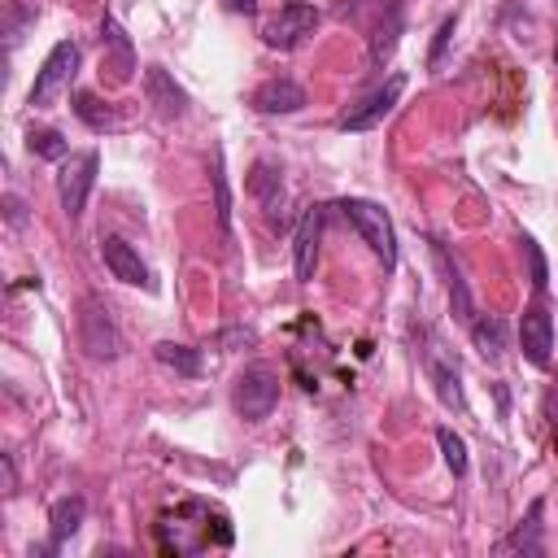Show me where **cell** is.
<instances>
[{
    "mask_svg": "<svg viewBox=\"0 0 558 558\" xmlns=\"http://www.w3.org/2000/svg\"><path fill=\"white\" fill-rule=\"evenodd\" d=\"M157 545L161 554H201L209 545H231V523L205 501H183L179 510H166L157 519Z\"/></svg>",
    "mask_w": 558,
    "mask_h": 558,
    "instance_id": "1",
    "label": "cell"
},
{
    "mask_svg": "<svg viewBox=\"0 0 558 558\" xmlns=\"http://www.w3.org/2000/svg\"><path fill=\"white\" fill-rule=\"evenodd\" d=\"M231 405L240 418L257 423L266 418L275 405H279V375L270 366H244L235 375V388H231Z\"/></svg>",
    "mask_w": 558,
    "mask_h": 558,
    "instance_id": "2",
    "label": "cell"
},
{
    "mask_svg": "<svg viewBox=\"0 0 558 558\" xmlns=\"http://www.w3.org/2000/svg\"><path fill=\"white\" fill-rule=\"evenodd\" d=\"M340 209H344V218L357 227V235L371 244V253H375L384 266H392V262H397V235H392V222H388L384 205L362 201V196H349V201H340Z\"/></svg>",
    "mask_w": 558,
    "mask_h": 558,
    "instance_id": "3",
    "label": "cell"
},
{
    "mask_svg": "<svg viewBox=\"0 0 558 558\" xmlns=\"http://www.w3.org/2000/svg\"><path fill=\"white\" fill-rule=\"evenodd\" d=\"M74 70H78V44H74V39H61V44L44 57V65H39V74H35V83H31V105H35V109H48V105L70 87Z\"/></svg>",
    "mask_w": 558,
    "mask_h": 558,
    "instance_id": "4",
    "label": "cell"
},
{
    "mask_svg": "<svg viewBox=\"0 0 558 558\" xmlns=\"http://www.w3.org/2000/svg\"><path fill=\"white\" fill-rule=\"evenodd\" d=\"M96 170H100V157L96 153H74L70 161H61V170H57V196H61V209H65L70 222L87 209Z\"/></svg>",
    "mask_w": 558,
    "mask_h": 558,
    "instance_id": "5",
    "label": "cell"
},
{
    "mask_svg": "<svg viewBox=\"0 0 558 558\" xmlns=\"http://www.w3.org/2000/svg\"><path fill=\"white\" fill-rule=\"evenodd\" d=\"M78 340H83V349H87L96 362H113V357L122 353L118 323L109 318V310H105L96 296H87V301L78 305Z\"/></svg>",
    "mask_w": 558,
    "mask_h": 558,
    "instance_id": "6",
    "label": "cell"
},
{
    "mask_svg": "<svg viewBox=\"0 0 558 558\" xmlns=\"http://www.w3.org/2000/svg\"><path fill=\"white\" fill-rule=\"evenodd\" d=\"M401 92H405V74H392L384 87L366 92L357 105H349V109L340 113V131H371V126H379V122L392 113V105L401 100Z\"/></svg>",
    "mask_w": 558,
    "mask_h": 558,
    "instance_id": "7",
    "label": "cell"
},
{
    "mask_svg": "<svg viewBox=\"0 0 558 558\" xmlns=\"http://www.w3.org/2000/svg\"><path fill=\"white\" fill-rule=\"evenodd\" d=\"M314 26H318V9L305 4V0H292V4H283V9L262 26V39H266L270 48H296L305 35H314Z\"/></svg>",
    "mask_w": 558,
    "mask_h": 558,
    "instance_id": "8",
    "label": "cell"
},
{
    "mask_svg": "<svg viewBox=\"0 0 558 558\" xmlns=\"http://www.w3.org/2000/svg\"><path fill=\"white\" fill-rule=\"evenodd\" d=\"M318 235H323V209L310 205L296 222V235H292V270L296 279H314V262H318Z\"/></svg>",
    "mask_w": 558,
    "mask_h": 558,
    "instance_id": "9",
    "label": "cell"
},
{
    "mask_svg": "<svg viewBox=\"0 0 558 558\" xmlns=\"http://www.w3.org/2000/svg\"><path fill=\"white\" fill-rule=\"evenodd\" d=\"M519 349H523V357L536 362V366L549 362V349H554V318H549L541 305L523 310V318H519Z\"/></svg>",
    "mask_w": 558,
    "mask_h": 558,
    "instance_id": "10",
    "label": "cell"
},
{
    "mask_svg": "<svg viewBox=\"0 0 558 558\" xmlns=\"http://www.w3.org/2000/svg\"><path fill=\"white\" fill-rule=\"evenodd\" d=\"M253 109L257 113H296V109H305V92L292 78H266L253 92Z\"/></svg>",
    "mask_w": 558,
    "mask_h": 558,
    "instance_id": "11",
    "label": "cell"
},
{
    "mask_svg": "<svg viewBox=\"0 0 558 558\" xmlns=\"http://www.w3.org/2000/svg\"><path fill=\"white\" fill-rule=\"evenodd\" d=\"M144 92H148V105H157L161 118H179V113L187 109L183 87H179L161 65H148V70H144Z\"/></svg>",
    "mask_w": 558,
    "mask_h": 558,
    "instance_id": "12",
    "label": "cell"
},
{
    "mask_svg": "<svg viewBox=\"0 0 558 558\" xmlns=\"http://www.w3.org/2000/svg\"><path fill=\"white\" fill-rule=\"evenodd\" d=\"M100 257H105V266L113 270V279H122V283H148V266L140 262V253H135L126 240L105 235V240H100Z\"/></svg>",
    "mask_w": 558,
    "mask_h": 558,
    "instance_id": "13",
    "label": "cell"
},
{
    "mask_svg": "<svg viewBox=\"0 0 558 558\" xmlns=\"http://www.w3.org/2000/svg\"><path fill=\"white\" fill-rule=\"evenodd\" d=\"M100 39H105V70H113V78H131L135 52H131L126 31H122L113 17H105V22H100Z\"/></svg>",
    "mask_w": 558,
    "mask_h": 558,
    "instance_id": "14",
    "label": "cell"
},
{
    "mask_svg": "<svg viewBox=\"0 0 558 558\" xmlns=\"http://www.w3.org/2000/svg\"><path fill=\"white\" fill-rule=\"evenodd\" d=\"M248 196H257V201L266 205V214L275 218V214L283 209V174H279L270 161H257V166L248 170Z\"/></svg>",
    "mask_w": 558,
    "mask_h": 558,
    "instance_id": "15",
    "label": "cell"
},
{
    "mask_svg": "<svg viewBox=\"0 0 558 558\" xmlns=\"http://www.w3.org/2000/svg\"><path fill=\"white\" fill-rule=\"evenodd\" d=\"M440 349H445V344H436V340H432V349H427V371H432V379H436V392H440V401H445V405H453V410H462L458 362H449Z\"/></svg>",
    "mask_w": 558,
    "mask_h": 558,
    "instance_id": "16",
    "label": "cell"
},
{
    "mask_svg": "<svg viewBox=\"0 0 558 558\" xmlns=\"http://www.w3.org/2000/svg\"><path fill=\"white\" fill-rule=\"evenodd\" d=\"M83 514H87V501L83 497H61L57 506H52V514H48V532H52V541H48V549H57V545H65L74 532H78V523H83Z\"/></svg>",
    "mask_w": 558,
    "mask_h": 558,
    "instance_id": "17",
    "label": "cell"
},
{
    "mask_svg": "<svg viewBox=\"0 0 558 558\" xmlns=\"http://www.w3.org/2000/svg\"><path fill=\"white\" fill-rule=\"evenodd\" d=\"M541 501H532V510H527V519L497 545V554H541Z\"/></svg>",
    "mask_w": 558,
    "mask_h": 558,
    "instance_id": "18",
    "label": "cell"
},
{
    "mask_svg": "<svg viewBox=\"0 0 558 558\" xmlns=\"http://www.w3.org/2000/svg\"><path fill=\"white\" fill-rule=\"evenodd\" d=\"M471 340H475L480 357L497 362V357L506 353V323H501L497 314H484V318H475V323H471Z\"/></svg>",
    "mask_w": 558,
    "mask_h": 558,
    "instance_id": "19",
    "label": "cell"
},
{
    "mask_svg": "<svg viewBox=\"0 0 558 558\" xmlns=\"http://www.w3.org/2000/svg\"><path fill=\"white\" fill-rule=\"evenodd\" d=\"M397 35H401V9L388 4V17L375 26V39H371V65H384L397 48Z\"/></svg>",
    "mask_w": 558,
    "mask_h": 558,
    "instance_id": "20",
    "label": "cell"
},
{
    "mask_svg": "<svg viewBox=\"0 0 558 558\" xmlns=\"http://www.w3.org/2000/svg\"><path fill=\"white\" fill-rule=\"evenodd\" d=\"M153 353H157V362H161V366H170V371H179V375H201V353H196L192 344L161 340Z\"/></svg>",
    "mask_w": 558,
    "mask_h": 558,
    "instance_id": "21",
    "label": "cell"
},
{
    "mask_svg": "<svg viewBox=\"0 0 558 558\" xmlns=\"http://www.w3.org/2000/svg\"><path fill=\"white\" fill-rule=\"evenodd\" d=\"M74 113H78L92 131H105V126H113V122H118V118H113V109H105L92 92H78V96H74Z\"/></svg>",
    "mask_w": 558,
    "mask_h": 558,
    "instance_id": "22",
    "label": "cell"
},
{
    "mask_svg": "<svg viewBox=\"0 0 558 558\" xmlns=\"http://www.w3.org/2000/svg\"><path fill=\"white\" fill-rule=\"evenodd\" d=\"M26 148H31L35 157H48V161H61V157H65V140H61V131H52V126L31 131V135H26Z\"/></svg>",
    "mask_w": 558,
    "mask_h": 558,
    "instance_id": "23",
    "label": "cell"
},
{
    "mask_svg": "<svg viewBox=\"0 0 558 558\" xmlns=\"http://www.w3.org/2000/svg\"><path fill=\"white\" fill-rule=\"evenodd\" d=\"M436 257H440V266H445V275H449V301H453V310H458V318H471V296H466V283H462V275H458V266H449V257H445V248H436Z\"/></svg>",
    "mask_w": 558,
    "mask_h": 558,
    "instance_id": "24",
    "label": "cell"
},
{
    "mask_svg": "<svg viewBox=\"0 0 558 558\" xmlns=\"http://www.w3.org/2000/svg\"><path fill=\"white\" fill-rule=\"evenodd\" d=\"M436 440H440V453H445L449 471L453 475H466V445H462V436H453V427H440Z\"/></svg>",
    "mask_w": 558,
    "mask_h": 558,
    "instance_id": "25",
    "label": "cell"
},
{
    "mask_svg": "<svg viewBox=\"0 0 558 558\" xmlns=\"http://www.w3.org/2000/svg\"><path fill=\"white\" fill-rule=\"evenodd\" d=\"M519 244H523V257H527V266H532V288H536V292H545V279H549V275H545V257H541L536 240H527V235H523Z\"/></svg>",
    "mask_w": 558,
    "mask_h": 558,
    "instance_id": "26",
    "label": "cell"
},
{
    "mask_svg": "<svg viewBox=\"0 0 558 558\" xmlns=\"http://www.w3.org/2000/svg\"><path fill=\"white\" fill-rule=\"evenodd\" d=\"M214 196H218V227H231V201H227V183H222V161L214 157Z\"/></svg>",
    "mask_w": 558,
    "mask_h": 558,
    "instance_id": "27",
    "label": "cell"
},
{
    "mask_svg": "<svg viewBox=\"0 0 558 558\" xmlns=\"http://www.w3.org/2000/svg\"><path fill=\"white\" fill-rule=\"evenodd\" d=\"M453 22H458V17H445V22H440V31H436V44H432V65H440V57H445V44H449V35H453Z\"/></svg>",
    "mask_w": 558,
    "mask_h": 558,
    "instance_id": "28",
    "label": "cell"
},
{
    "mask_svg": "<svg viewBox=\"0 0 558 558\" xmlns=\"http://www.w3.org/2000/svg\"><path fill=\"white\" fill-rule=\"evenodd\" d=\"M4 205H9V222L22 227V222H26V205H22L17 196H4Z\"/></svg>",
    "mask_w": 558,
    "mask_h": 558,
    "instance_id": "29",
    "label": "cell"
},
{
    "mask_svg": "<svg viewBox=\"0 0 558 558\" xmlns=\"http://www.w3.org/2000/svg\"><path fill=\"white\" fill-rule=\"evenodd\" d=\"M253 4L257 0H222V9H231V13H253Z\"/></svg>",
    "mask_w": 558,
    "mask_h": 558,
    "instance_id": "30",
    "label": "cell"
},
{
    "mask_svg": "<svg viewBox=\"0 0 558 558\" xmlns=\"http://www.w3.org/2000/svg\"><path fill=\"white\" fill-rule=\"evenodd\" d=\"M545 410H549V418L558 423V388H549V397H545Z\"/></svg>",
    "mask_w": 558,
    "mask_h": 558,
    "instance_id": "31",
    "label": "cell"
},
{
    "mask_svg": "<svg viewBox=\"0 0 558 558\" xmlns=\"http://www.w3.org/2000/svg\"><path fill=\"white\" fill-rule=\"evenodd\" d=\"M554 57H558V52H554Z\"/></svg>",
    "mask_w": 558,
    "mask_h": 558,
    "instance_id": "32",
    "label": "cell"
}]
</instances>
